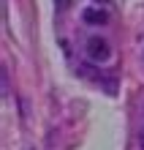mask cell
I'll return each mask as SVG.
<instances>
[{
  "instance_id": "cell-3",
  "label": "cell",
  "mask_w": 144,
  "mask_h": 150,
  "mask_svg": "<svg viewBox=\"0 0 144 150\" xmlns=\"http://www.w3.org/2000/svg\"><path fill=\"white\" fill-rule=\"evenodd\" d=\"M139 145H141V150H144V126H141V134H139Z\"/></svg>"
},
{
  "instance_id": "cell-2",
  "label": "cell",
  "mask_w": 144,
  "mask_h": 150,
  "mask_svg": "<svg viewBox=\"0 0 144 150\" xmlns=\"http://www.w3.org/2000/svg\"><path fill=\"white\" fill-rule=\"evenodd\" d=\"M82 16L87 25H106V11H101V8H84Z\"/></svg>"
},
{
  "instance_id": "cell-1",
  "label": "cell",
  "mask_w": 144,
  "mask_h": 150,
  "mask_svg": "<svg viewBox=\"0 0 144 150\" xmlns=\"http://www.w3.org/2000/svg\"><path fill=\"white\" fill-rule=\"evenodd\" d=\"M84 49H87V57H90V60H95V63H103V60L112 55L109 41H103V38H98V36H95V38H90Z\"/></svg>"
}]
</instances>
